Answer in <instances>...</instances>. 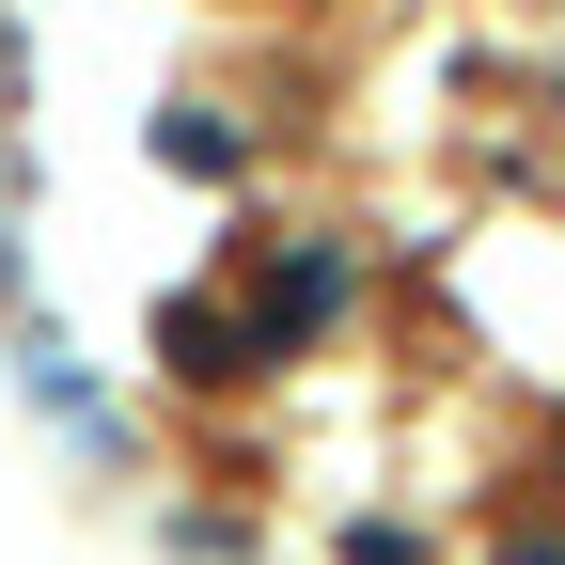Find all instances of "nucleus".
Masks as SVG:
<instances>
[{"label": "nucleus", "instance_id": "1", "mask_svg": "<svg viewBox=\"0 0 565 565\" xmlns=\"http://www.w3.org/2000/svg\"><path fill=\"white\" fill-rule=\"evenodd\" d=\"M330 315H345V252H282L252 282V345H315Z\"/></svg>", "mask_w": 565, "mask_h": 565}, {"label": "nucleus", "instance_id": "2", "mask_svg": "<svg viewBox=\"0 0 565 565\" xmlns=\"http://www.w3.org/2000/svg\"><path fill=\"white\" fill-rule=\"evenodd\" d=\"M503 565H565V534H503Z\"/></svg>", "mask_w": 565, "mask_h": 565}]
</instances>
